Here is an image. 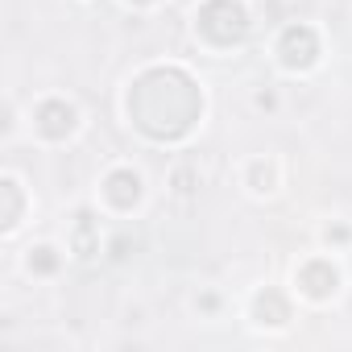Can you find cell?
<instances>
[{
    "label": "cell",
    "mask_w": 352,
    "mask_h": 352,
    "mask_svg": "<svg viewBox=\"0 0 352 352\" xmlns=\"http://www.w3.org/2000/svg\"><path fill=\"white\" fill-rule=\"evenodd\" d=\"M298 286H302L311 298H327V294L336 290V270H331L327 261H311V265H302Z\"/></svg>",
    "instance_id": "5b68a950"
},
{
    "label": "cell",
    "mask_w": 352,
    "mask_h": 352,
    "mask_svg": "<svg viewBox=\"0 0 352 352\" xmlns=\"http://www.w3.org/2000/svg\"><path fill=\"white\" fill-rule=\"evenodd\" d=\"M30 270H38V274H54V270H58V253L46 249V245L34 249V253H30Z\"/></svg>",
    "instance_id": "30bf717a"
},
{
    "label": "cell",
    "mask_w": 352,
    "mask_h": 352,
    "mask_svg": "<svg viewBox=\"0 0 352 352\" xmlns=\"http://www.w3.org/2000/svg\"><path fill=\"white\" fill-rule=\"evenodd\" d=\"M257 319H261V323H274V327L286 323V319H290L286 298H282L278 290H261V294H257Z\"/></svg>",
    "instance_id": "52a82bcc"
},
{
    "label": "cell",
    "mask_w": 352,
    "mask_h": 352,
    "mask_svg": "<svg viewBox=\"0 0 352 352\" xmlns=\"http://www.w3.org/2000/svg\"><path fill=\"white\" fill-rule=\"evenodd\" d=\"M75 253H79V257H96V253H100L91 212H79V220H75Z\"/></svg>",
    "instance_id": "ba28073f"
},
{
    "label": "cell",
    "mask_w": 352,
    "mask_h": 352,
    "mask_svg": "<svg viewBox=\"0 0 352 352\" xmlns=\"http://www.w3.org/2000/svg\"><path fill=\"white\" fill-rule=\"evenodd\" d=\"M0 195H5V212H0V224H5V228H13V224H17V212H21L17 183H0Z\"/></svg>",
    "instance_id": "9c48e42d"
},
{
    "label": "cell",
    "mask_w": 352,
    "mask_h": 352,
    "mask_svg": "<svg viewBox=\"0 0 352 352\" xmlns=\"http://www.w3.org/2000/svg\"><path fill=\"white\" fill-rule=\"evenodd\" d=\"M199 30L208 42L216 46H232L249 34V17L245 9L236 5V0H208V5L199 9Z\"/></svg>",
    "instance_id": "7a4b0ae2"
},
{
    "label": "cell",
    "mask_w": 352,
    "mask_h": 352,
    "mask_svg": "<svg viewBox=\"0 0 352 352\" xmlns=\"http://www.w3.org/2000/svg\"><path fill=\"white\" fill-rule=\"evenodd\" d=\"M278 54H282V63L286 67H311L315 63V54H319V38H315V30L311 25H290L286 34H282V42H278Z\"/></svg>",
    "instance_id": "3957f363"
},
{
    "label": "cell",
    "mask_w": 352,
    "mask_h": 352,
    "mask_svg": "<svg viewBox=\"0 0 352 352\" xmlns=\"http://www.w3.org/2000/svg\"><path fill=\"white\" fill-rule=\"evenodd\" d=\"M38 129H42L50 141H63V137L75 129V108L63 104V100H46V104L38 108Z\"/></svg>",
    "instance_id": "277c9868"
},
{
    "label": "cell",
    "mask_w": 352,
    "mask_h": 352,
    "mask_svg": "<svg viewBox=\"0 0 352 352\" xmlns=\"http://www.w3.org/2000/svg\"><path fill=\"white\" fill-rule=\"evenodd\" d=\"M199 108H204L199 87L179 67H153L129 91V116L153 141H179V137H187L191 124L199 120Z\"/></svg>",
    "instance_id": "6da1fadb"
},
{
    "label": "cell",
    "mask_w": 352,
    "mask_h": 352,
    "mask_svg": "<svg viewBox=\"0 0 352 352\" xmlns=\"http://www.w3.org/2000/svg\"><path fill=\"white\" fill-rule=\"evenodd\" d=\"M108 199L116 204V208H133L137 199H141V179L133 170H116V174H108Z\"/></svg>",
    "instance_id": "8992f818"
},
{
    "label": "cell",
    "mask_w": 352,
    "mask_h": 352,
    "mask_svg": "<svg viewBox=\"0 0 352 352\" xmlns=\"http://www.w3.org/2000/svg\"><path fill=\"white\" fill-rule=\"evenodd\" d=\"M137 5H149V0H137Z\"/></svg>",
    "instance_id": "8fae6325"
}]
</instances>
